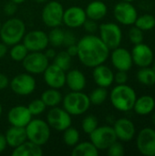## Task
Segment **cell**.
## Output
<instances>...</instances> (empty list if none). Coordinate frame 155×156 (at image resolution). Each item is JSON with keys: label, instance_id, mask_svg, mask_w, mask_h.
<instances>
[{"label": "cell", "instance_id": "7dc6e473", "mask_svg": "<svg viewBox=\"0 0 155 156\" xmlns=\"http://www.w3.org/2000/svg\"><path fill=\"white\" fill-rule=\"evenodd\" d=\"M8 53V46L4 42H0V59L5 58Z\"/></svg>", "mask_w": 155, "mask_h": 156}, {"label": "cell", "instance_id": "83f0119b", "mask_svg": "<svg viewBox=\"0 0 155 156\" xmlns=\"http://www.w3.org/2000/svg\"><path fill=\"white\" fill-rule=\"evenodd\" d=\"M40 99L44 101L47 107L53 108L58 106L62 102L63 95L58 89L48 88L44 90L40 96Z\"/></svg>", "mask_w": 155, "mask_h": 156}, {"label": "cell", "instance_id": "6da1fadb", "mask_svg": "<svg viewBox=\"0 0 155 156\" xmlns=\"http://www.w3.org/2000/svg\"><path fill=\"white\" fill-rule=\"evenodd\" d=\"M77 45L79 48L77 58L87 68L93 69L98 65L103 64L110 57L111 49L95 34L83 36L78 40Z\"/></svg>", "mask_w": 155, "mask_h": 156}, {"label": "cell", "instance_id": "d590c367", "mask_svg": "<svg viewBox=\"0 0 155 156\" xmlns=\"http://www.w3.org/2000/svg\"><path fill=\"white\" fill-rule=\"evenodd\" d=\"M98 126H99L98 118L92 114H89L85 116L81 122V129L83 133H85L88 135L91 133Z\"/></svg>", "mask_w": 155, "mask_h": 156}, {"label": "cell", "instance_id": "ab89813d", "mask_svg": "<svg viewBox=\"0 0 155 156\" xmlns=\"http://www.w3.org/2000/svg\"><path fill=\"white\" fill-rule=\"evenodd\" d=\"M78 42V38L77 36L75 35V33L69 29V30H64V39H63V46L68 47L73 44H76Z\"/></svg>", "mask_w": 155, "mask_h": 156}, {"label": "cell", "instance_id": "5b68a950", "mask_svg": "<svg viewBox=\"0 0 155 156\" xmlns=\"http://www.w3.org/2000/svg\"><path fill=\"white\" fill-rule=\"evenodd\" d=\"M26 139L37 145L43 146L50 139L51 128L47 121L41 119H32L25 127Z\"/></svg>", "mask_w": 155, "mask_h": 156}, {"label": "cell", "instance_id": "9c48e42d", "mask_svg": "<svg viewBox=\"0 0 155 156\" xmlns=\"http://www.w3.org/2000/svg\"><path fill=\"white\" fill-rule=\"evenodd\" d=\"M9 87L13 93L18 96H28L37 88V81L34 75L24 72L16 75L9 82Z\"/></svg>", "mask_w": 155, "mask_h": 156}, {"label": "cell", "instance_id": "44dd1931", "mask_svg": "<svg viewBox=\"0 0 155 156\" xmlns=\"http://www.w3.org/2000/svg\"><path fill=\"white\" fill-rule=\"evenodd\" d=\"M92 78L97 86L109 88L114 82V72L110 67L103 63L93 68Z\"/></svg>", "mask_w": 155, "mask_h": 156}, {"label": "cell", "instance_id": "ee69618b", "mask_svg": "<svg viewBox=\"0 0 155 156\" xmlns=\"http://www.w3.org/2000/svg\"><path fill=\"white\" fill-rule=\"evenodd\" d=\"M9 82H10V80H9L8 77L5 74L0 72V90L6 89L9 86Z\"/></svg>", "mask_w": 155, "mask_h": 156}, {"label": "cell", "instance_id": "ac0fdd59", "mask_svg": "<svg viewBox=\"0 0 155 156\" xmlns=\"http://www.w3.org/2000/svg\"><path fill=\"white\" fill-rule=\"evenodd\" d=\"M86 19L85 9L78 5H73L64 10L62 24L70 29H75L81 27Z\"/></svg>", "mask_w": 155, "mask_h": 156}, {"label": "cell", "instance_id": "681fc988", "mask_svg": "<svg viewBox=\"0 0 155 156\" xmlns=\"http://www.w3.org/2000/svg\"><path fill=\"white\" fill-rule=\"evenodd\" d=\"M10 1H12L13 3H15L16 5H20V4H23L26 0H10Z\"/></svg>", "mask_w": 155, "mask_h": 156}, {"label": "cell", "instance_id": "ba28073f", "mask_svg": "<svg viewBox=\"0 0 155 156\" xmlns=\"http://www.w3.org/2000/svg\"><path fill=\"white\" fill-rule=\"evenodd\" d=\"M90 141L97 147L99 151H106L114 142L117 136L112 126L102 125L98 126L91 133L89 134Z\"/></svg>", "mask_w": 155, "mask_h": 156}, {"label": "cell", "instance_id": "484cf974", "mask_svg": "<svg viewBox=\"0 0 155 156\" xmlns=\"http://www.w3.org/2000/svg\"><path fill=\"white\" fill-rule=\"evenodd\" d=\"M12 156H42V146L37 145L28 140L14 148L12 151Z\"/></svg>", "mask_w": 155, "mask_h": 156}, {"label": "cell", "instance_id": "5bb4252c", "mask_svg": "<svg viewBox=\"0 0 155 156\" xmlns=\"http://www.w3.org/2000/svg\"><path fill=\"white\" fill-rule=\"evenodd\" d=\"M136 146L141 154L155 156V129L151 127L142 129L136 137Z\"/></svg>", "mask_w": 155, "mask_h": 156}, {"label": "cell", "instance_id": "2e32d148", "mask_svg": "<svg viewBox=\"0 0 155 156\" xmlns=\"http://www.w3.org/2000/svg\"><path fill=\"white\" fill-rule=\"evenodd\" d=\"M43 78L48 88L60 90L66 85V71L53 63L45 69Z\"/></svg>", "mask_w": 155, "mask_h": 156}, {"label": "cell", "instance_id": "d6986e66", "mask_svg": "<svg viewBox=\"0 0 155 156\" xmlns=\"http://www.w3.org/2000/svg\"><path fill=\"white\" fill-rule=\"evenodd\" d=\"M33 119L27 106L16 105L12 107L7 113V121L11 126L26 127Z\"/></svg>", "mask_w": 155, "mask_h": 156}, {"label": "cell", "instance_id": "b9f144b4", "mask_svg": "<svg viewBox=\"0 0 155 156\" xmlns=\"http://www.w3.org/2000/svg\"><path fill=\"white\" fill-rule=\"evenodd\" d=\"M3 11H4V14L6 16H14V15L16 13L17 11V5L13 3L12 1H9L7 2L5 5H4V8H3Z\"/></svg>", "mask_w": 155, "mask_h": 156}, {"label": "cell", "instance_id": "8d00e7d4", "mask_svg": "<svg viewBox=\"0 0 155 156\" xmlns=\"http://www.w3.org/2000/svg\"><path fill=\"white\" fill-rule=\"evenodd\" d=\"M27 108L30 113L32 114V116H38V115H41L46 111L47 106L44 103V101L39 98V99H35L31 101L28 103Z\"/></svg>", "mask_w": 155, "mask_h": 156}, {"label": "cell", "instance_id": "9a60e30c", "mask_svg": "<svg viewBox=\"0 0 155 156\" xmlns=\"http://www.w3.org/2000/svg\"><path fill=\"white\" fill-rule=\"evenodd\" d=\"M132 58L133 64L139 68L150 67L154 59V54L153 49L147 44L142 42L134 45L132 51Z\"/></svg>", "mask_w": 155, "mask_h": 156}, {"label": "cell", "instance_id": "4316f807", "mask_svg": "<svg viewBox=\"0 0 155 156\" xmlns=\"http://www.w3.org/2000/svg\"><path fill=\"white\" fill-rule=\"evenodd\" d=\"M99 153L100 151L90 141H79L71 150L72 156H98Z\"/></svg>", "mask_w": 155, "mask_h": 156}, {"label": "cell", "instance_id": "603a6c76", "mask_svg": "<svg viewBox=\"0 0 155 156\" xmlns=\"http://www.w3.org/2000/svg\"><path fill=\"white\" fill-rule=\"evenodd\" d=\"M4 134L7 143V146L11 147L12 149L17 147L27 140L25 127L11 126L5 131V133Z\"/></svg>", "mask_w": 155, "mask_h": 156}, {"label": "cell", "instance_id": "11a10c76", "mask_svg": "<svg viewBox=\"0 0 155 156\" xmlns=\"http://www.w3.org/2000/svg\"><path fill=\"white\" fill-rule=\"evenodd\" d=\"M153 69L155 70V58L153 59Z\"/></svg>", "mask_w": 155, "mask_h": 156}, {"label": "cell", "instance_id": "74e56055", "mask_svg": "<svg viewBox=\"0 0 155 156\" xmlns=\"http://www.w3.org/2000/svg\"><path fill=\"white\" fill-rule=\"evenodd\" d=\"M143 38H144L143 31L133 25V27H132L130 28V30H129V39H130V41L133 45H137V44H140V43L143 42Z\"/></svg>", "mask_w": 155, "mask_h": 156}, {"label": "cell", "instance_id": "bcb514c9", "mask_svg": "<svg viewBox=\"0 0 155 156\" xmlns=\"http://www.w3.org/2000/svg\"><path fill=\"white\" fill-rule=\"evenodd\" d=\"M44 54H45V56L48 58V60L50 61V60H53V58H55V56H56V54H57V51L55 50V48H47L44 51Z\"/></svg>", "mask_w": 155, "mask_h": 156}, {"label": "cell", "instance_id": "db71d44e", "mask_svg": "<svg viewBox=\"0 0 155 156\" xmlns=\"http://www.w3.org/2000/svg\"><path fill=\"white\" fill-rule=\"evenodd\" d=\"M121 1H125V2H130V3H132V2H133V1H135V0H121Z\"/></svg>", "mask_w": 155, "mask_h": 156}, {"label": "cell", "instance_id": "277c9868", "mask_svg": "<svg viewBox=\"0 0 155 156\" xmlns=\"http://www.w3.org/2000/svg\"><path fill=\"white\" fill-rule=\"evenodd\" d=\"M62 107L71 115L79 116L86 113L90 108L89 95L83 91H69L62 99Z\"/></svg>", "mask_w": 155, "mask_h": 156}, {"label": "cell", "instance_id": "30bf717a", "mask_svg": "<svg viewBox=\"0 0 155 156\" xmlns=\"http://www.w3.org/2000/svg\"><path fill=\"white\" fill-rule=\"evenodd\" d=\"M47 122L52 130L63 132L72 124L71 115L62 107L50 108L47 114Z\"/></svg>", "mask_w": 155, "mask_h": 156}, {"label": "cell", "instance_id": "e575fe53", "mask_svg": "<svg viewBox=\"0 0 155 156\" xmlns=\"http://www.w3.org/2000/svg\"><path fill=\"white\" fill-rule=\"evenodd\" d=\"M48 43L53 48H58L63 46V39H64V29L60 27H52L49 33L48 34Z\"/></svg>", "mask_w": 155, "mask_h": 156}, {"label": "cell", "instance_id": "c3c4849f", "mask_svg": "<svg viewBox=\"0 0 155 156\" xmlns=\"http://www.w3.org/2000/svg\"><path fill=\"white\" fill-rule=\"evenodd\" d=\"M6 147H7V143H6L5 134L0 133V154L4 153L5 151Z\"/></svg>", "mask_w": 155, "mask_h": 156}, {"label": "cell", "instance_id": "f907efd6", "mask_svg": "<svg viewBox=\"0 0 155 156\" xmlns=\"http://www.w3.org/2000/svg\"><path fill=\"white\" fill-rule=\"evenodd\" d=\"M35 2L38 3V4H45L48 0H34Z\"/></svg>", "mask_w": 155, "mask_h": 156}, {"label": "cell", "instance_id": "816d5d0a", "mask_svg": "<svg viewBox=\"0 0 155 156\" xmlns=\"http://www.w3.org/2000/svg\"><path fill=\"white\" fill-rule=\"evenodd\" d=\"M2 114H3V107H2V104L0 103V118L2 116Z\"/></svg>", "mask_w": 155, "mask_h": 156}, {"label": "cell", "instance_id": "e0dca14e", "mask_svg": "<svg viewBox=\"0 0 155 156\" xmlns=\"http://www.w3.org/2000/svg\"><path fill=\"white\" fill-rule=\"evenodd\" d=\"M109 58H111V64L117 70H123L128 72L132 68L133 61L132 53L124 48L118 47L111 49Z\"/></svg>", "mask_w": 155, "mask_h": 156}, {"label": "cell", "instance_id": "8992f818", "mask_svg": "<svg viewBox=\"0 0 155 156\" xmlns=\"http://www.w3.org/2000/svg\"><path fill=\"white\" fill-rule=\"evenodd\" d=\"M64 10L62 4L58 1H47L41 11L42 22L50 28L60 27L63 21Z\"/></svg>", "mask_w": 155, "mask_h": 156}, {"label": "cell", "instance_id": "f546056e", "mask_svg": "<svg viewBox=\"0 0 155 156\" xmlns=\"http://www.w3.org/2000/svg\"><path fill=\"white\" fill-rule=\"evenodd\" d=\"M108 96H109V92L107 90V88L98 86L97 88L92 90V91L89 95V98L91 105L100 106L106 101Z\"/></svg>", "mask_w": 155, "mask_h": 156}, {"label": "cell", "instance_id": "7bdbcfd3", "mask_svg": "<svg viewBox=\"0 0 155 156\" xmlns=\"http://www.w3.org/2000/svg\"><path fill=\"white\" fill-rule=\"evenodd\" d=\"M128 79L129 77L127 71L117 70V72L114 74V82H116V84H126Z\"/></svg>", "mask_w": 155, "mask_h": 156}, {"label": "cell", "instance_id": "f1b7e54d", "mask_svg": "<svg viewBox=\"0 0 155 156\" xmlns=\"http://www.w3.org/2000/svg\"><path fill=\"white\" fill-rule=\"evenodd\" d=\"M137 80L144 86H153L155 84V70L153 68H141L137 72Z\"/></svg>", "mask_w": 155, "mask_h": 156}, {"label": "cell", "instance_id": "3957f363", "mask_svg": "<svg viewBox=\"0 0 155 156\" xmlns=\"http://www.w3.org/2000/svg\"><path fill=\"white\" fill-rule=\"evenodd\" d=\"M26 32L25 22L17 17L11 16L5 22L2 23L0 28L1 41L11 47L22 41Z\"/></svg>", "mask_w": 155, "mask_h": 156}, {"label": "cell", "instance_id": "f5cc1de1", "mask_svg": "<svg viewBox=\"0 0 155 156\" xmlns=\"http://www.w3.org/2000/svg\"><path fill=\"white\" fill-rule=\"evenodd\" d=\"M152 119H153V125L155 126V113L153 114V116H152Z\"/></svg>", "mask_w": 155, "mask_h": 156}, {"label": "cell", "instance_id": "ffe728a7", "mask_svg": "<svg viewBox=\"0 0 155 156\" xmlns=\"http://www.w3.org/2000/svg\"><path fill=\"white\" fill-rule=\"evenodd\" d=\"M112 127L117 139L122 142H130L136 135L135 125L128 118H120L116 120Z\"/></svg>", "mask_w": 155, "mask_h": 156}, {"label": "cell", "instance_id": "60d3db41", "mask_svg": "<svg viewBox=\"0 0 155 156\" xmlns=\"http://www.w3.org/2000/svg\"><path fill=\"white\" fill-rule=\"evenodd\" d=\"M82 27L88 34H95L99 30V25L97 24V21L90 18L86 19Z\"/></svg>", "mask_w": 155, "mask_h": 156}, {"label": "cell", "instance_id": "9f6ffc18", "mask_svg": "<svg viewBox=\"0 0 155 156\" xmlns=\"http://www.w3.org/2000/svg\"><path fill=\"white\" fill-rule=\"evenodd\" d=\"M1 26H2V22H1V19H0V28H1Z\"/></svg>", "mask_w": 155, "mask_h": 156}, {"label": "cell", "instance_id": "cb8c5ba5", "mask_svg": "<svg viewBox=\"0 0 155 156\" xmlns=\"http://www.w3.org/2000/svg\"><path fill=\"white\" fill-rule=\"evenodd\" d=\"M155 109V100L151 95L137 97L133 105V111L140 116H147L153 113Z\"/></svg>", "mask_w": 155, "mask_h": 156}, {"label": "cell", "instance_id": "d6a6232c", "mask_svg": "<svg viewBox=\"0 0 155 156\" xmlns=\"http://www.w3.org/2000/svg\"><path fill=\"white\" fill-rule=\"evenodd\" d=\"M28 52L29 51L27 50L26 46L23 43L19 42L17 44L11 46V48L9 49L8 53L12 60L16 62H22L28 54Z\"/></svg>", "mask_w": 155, "mask_h": 156}, {"label": "cell", "instance_id": "7402d4cb", "mask_svg": "<svg viewBox=\"0 0 155 156\" xmlns=\"http://www.w3.org/2000/svg\"><path fill=\"white\" fill-rule=\"evenodd\" d=\"M66 85L71 91H82L87 85L85 74L79 69H69L66 72Z\"/></svg>", "mask_w": 155, "mask_h": 156}, {"label": "cell", "instance_id": "7a4b0ae2", "mask_svg": "<svg viewBox=\"0 0 155 156\" xmlns=\"http://www.w3.org/2000/svg\"><path fill=\"white\" fill-rule=\"evenodd\" d=\"M136 99V91L127 84H117L110 92L111 105L117 111L122 112L132 111Z\"/></svg>", "mask_w": 155, "mask_h": 156}, {"label": "cell", "instance_id": "8fae6325", "mask_svg": "<svg viewBox=\"0 0 155 156\" xmlns=\"http://www.w3.org/2000/svg\"><path fill=\"white\" fill-rule=\"evenodd\" d=\"M22 65L26 72L32 75L43 74L45 69L49 65L48 58L43 51L28 52L26 57L22 61Z\"/></svg>", "mask_w": 155, "mask_h": 156}, {"label": "cell", "instance_id": "f6af8a7d", "mask_svg": "<svg viewBox=\"0 0 155 156\" xmlns=\"http://www.w3.org/2000/svg\"><path fill=\"white\" fill-rule=\"evenodd\" d=\"M66 51L67 53L71 57V58H75L78 56V52H79V48H78V45L77 43L76 44H73V45H70V46H68L66 47Z\"/></svg>", "mask_w": 155, "mask_h": 156}, {"label": "cell", "instance_id": "1f68e13d", "mask_svg": "<svg viewBox=\"0 0 155 156\" xmlns=\"http://www.w3.org/2000/svg\"><path fill=\"white\" fill-rule=\"evenodd\" d=\"M134 26L144 31L152 30L155 27V16L151 14H144L142 16H138Z\"/></svg>", "mask_w": 155, "mask_h": 156}, {"label": "cell", "instance_id": "d4e9b609", "mask_svg": "<svg viewBox=\"0 0 155 156\" xmlns=\"http://www.w3.org/2000/svg\"><path fill=\"white\" fill-rule=\"evenodd\" d=\"M85 12L87 18L100 21L106 16L108 13V6L103 1L94 0L89 3V5L85 8Z\"/></svg>", "mask_w": 155, "mask_h": 156}, {"label": "cell", "instance_id": "4fadbf2b", "mask_svg": "<svg viewBox=\"0 0 155 156\" xmlns=\"http://www.w3.org/2000/svg\"><path fill=\"white\" fill-rule=\"evenodd\" d=\"M22 43L29 52L44 51L49 45L48 34L40 29H35L26 32Z\"/></svg>", "mask_w": 155, "mask_h": 156}, {"label": "cell", "instance_id": "f35d334b", "mask_svg": "<svg viewBox=\"0 0 155 156\" xmlns=\"http://www.w3.org/2000/svg\"><path fill=\"white\" fill-rule=\"evenodd\" d=\"M106 151L108 155L110 156H123L125 154L124 146L122 143L118 142V140L114 142Z\"/></svg>", "mask_w": 155, "mask_h": 156}, {"label": "cell", "instance_id": "52a82bcc", "mask_svg": "<svg viewBox=\"0 0 155 156\" xmlns=\"http://www.w3.org/2000/svg\"><path fill=\"white\" fill-rule=\"evenodd\" d=\"M100 39L111 50L121 46L122 41V31L121 27L113 22L102 23L99 26Z\"/></svg>", "mask_w": 155, "mask_h": 156}, {"label": "cell", "instance_id": "836d02e7", "mask_svg": "<svg viewBox=\"0 0 155 156\" xmlns=\"http://www.w3.org/2000/svg\"><path fill=\"white\" fill-rule=\"evenodd\" d=\"M71 63H72V58L67 53L66 50L57 52L55 58H53V64L57 65L66 72L69 69H70Z\"/></svg>", "mask_w": 155, "mask_h": 156}, {"label": "cell", "instance_id": "7c38bea8", "mask_svg": "<svg viewBox=\"0 0 155 156\" xmlns=\"http://www.w3.org/2000/svg\"><path fill=\"white\" fill-rule=\"evenodd\" d=\"M113 16L116 21L121 25L133 26L138 17V12L132 3L121 1L115 5L113 8Z\"/></svg>", "mask_w": 155, "mask_h": 156}, {"label": "cell", "instance_id": "4dcf8cb0", "mask_svg": "<svg viewBox=\"0 0 155 156\" xmlns=\"http://www.w3.org/2000/svg\"><path fill=\"white\" fill-rule=\"evenodd\" d=\"M62 133H63L62 140H63L64 144L69 147L75 146L80 141V133H79V130L72 126L69 127Z\"/></svg>", "mask_w": 155, "mask_h": 156}]
</instances>
